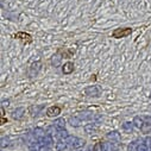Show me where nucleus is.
Listing matches in <instances>:
<instances>
[{"mask_svg": "<svg viewBox=\"0 0 151 151\" xmlns=\"http://www.w3.org/2000/svg\"><path fill=\"white\" fill-rule=\"evenodd\" d=\"M60 113H61V107H58V106H52V107H50V108L47 111V114H48L49 117L58 116Z\"/></svg>", "mask_w": 151, "mask_h": 151, "instance_id": "obj_2", "label": "nucleus"}, {"mask_svg": "<svg viewBox=\"0 0 151 151\" xmlns=\"http://www.w3.org/2000/svg\"><path fill=\"white\" fill-rule=\"evenodd\" d=\"M70 123H71L73 126H79L81 124V122L78 118H70Z\"/></svg>", "mask_w": 151, "mask_h": 151, "instance_id": "obj_8", "label": "nucleus"}, {"mask_svg": "<svg viewBox=\"0 0 151 151\" xmlns=\"http://www.w3.org/2000/svg\"><path fill=\"white\" fill-rule=\"evenodd\" d=\"M132 30L129 29V27H125V29H117L113 31L112 36L114 37V38H124V37H127L129 35H131Z\"/></svg>", "mask_w": 151, "mask_h": 151, "instance_id": "obj_1", "label": "nucleus"}, {"mask_svg": "<svg viewBox=\"0 0 151 151\" xmlns=\"http://www.w3.org/2000/svg\"><path fill=\"white\" fill-rule=\"evenodd\" d=\"M16 38H20V40H27V41H31V36L27 35V33H24V32H19L17 35H14Z\"/></svg>", "mask_w": 151, "mask_h": 151, "instance_id": "obj_5", "label": "nucleus"}, {"mask_svg": "<svg viewBox=\"0 0 151 151\" xmlns=\"http://www.w3.org/2000/svg\"><path fill=\"white\" fill-rule=\"evenodd\" d=\"M64 119H58V120H56V123H55V126L58 129V130H62V129H64Z\"/></svg>", "mask_w": 151, "mask_h": 151, "instance_id": "obj_7", "label": "nucleus"}, {"mask_svg": "<svg viewBox=\"0 0 151 151\" xmlns=\"http://www.w3.org/2000/svg\"><path fill=\"white\" fill-rule=\"evenodd\" d=\"M99 93H100V89H99L98 87H95V86L88 87V88L86 89V94L89 95V96H98Z\"/></svg>", "mask_w": 151, "mask_h": 151, "instance_id": "obj_3", "label": "nucleus"}, {"mask_svg": "<svg viewBox=\"0 0 151 151\" xmlns=\"http://www.w3.org/2000/svg\"><path fill=\"white\" fill-rule=\"evenodd\" d=\"M73 70H74V63L68 62V63H65V64L63 65V73H64V74H70Z\"/></svg>", "mask_w": 151, "mask_h": 151, "instance_id": "obj_4", "label": "nucleus"}, {"mask_svg": "<svg viewBox=\"0 0 151 151\" xmlns=\"http://www.w3.org/2000/svg\"><path fill=\"white\" fill-rule=\"evenodd\" d=\"M23 112H24L23 108H18L17 111L13 112V118H14V119H20V118L23 117V114H20V113H23Z\"/></svg>", "mask_w": 151, "mask_h": 151, "instance_id": "obj_6", "label": "nucleus"}]
</instances>
